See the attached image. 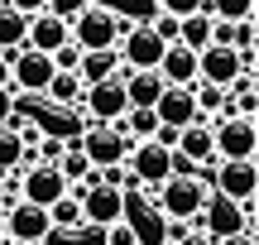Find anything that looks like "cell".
<instances>
[{
  "instance_id": "18",
  "label": "cell",
  "mask_w": 259,
  "mask_h": 245,
  "mask_svg": "<svg viewBox=\"0 0 259 245\" xmlns=\"http://www.w3.org/2000/svg\"><path fill=\"white\" fill-rule=\"evenodd\" d=\"M183 159H192L197 169L202 164H216V144H211V120H197V125H187V130H178V144H173Z\"/></svg>"
},
{
  "instance_id": "41",
  "label": "cell",
  "mask_w": 259,
  "mask_h": 245,
  "mask_svg": "<svg viewBox=\"0 0 259 245\" xmlns=\"http://www.w3.org/2000/svg\"><path fill=\"white\" fill-rule=\"evenodd\" d=\"M0 240H5V217H0Z\"/></svg>"
},
{
  "instance_id": "35",
  "label": "cell",
  "mask_w": 259,
  "mask_h": 245,
  "mask_svg": "<svg viewBox=\"0 0 259 245\" xmlns=\"http://www.w3.org/2000/svg\"><path fill=\"white\" fill-rule=\"evenodd\" d=\"M5 5H10V10H19L24 19H34V15H44V10H48V0H5Z\"/></svg>"
},
{
  "instance_id": "4",
  "label": "cell",
  "mask_w": 259,
  "mask_h": 245,
  "mask_svg": "<svg viewBox=\"0 0 259 245\" xmlns=\"http://www.w3.org/2000/svg\"><path fill=\"white\" fill-rule=\"evenodd\" d=\"M125 169H130V178H135V188H163V183L173 178V149H163V144H154V140H139L135 149L125 154Z\"/></svg>"
},
{
  "instance_id": "25",
  "label": "cell",
  "mask_w": 259,
  "mask_h": 245,
  "mask_svg": "<svg viewBox=\"0 0 259 245\" xmlns=\"http://www.w3.org/2000/svg\"><path fill=\"white\" fill-rule=\"evenodd\" d=\"M53 169L63 173V183H67V188H72V183H82L87 173H92V164H87V154L77 149V144H67V149H63V159H58Z\"/></svg>"
},
{
  "instance_id": "12",
  "label": "cell",
  "mask_w": 259,
  "mask_h": 245,
  "mask_svg": "<svg viewBox=\"0 0 259 245\" xmlns=\"http://www.w3.org/2000/svg\"><path fill=\"white\" fill-rule=\"evenodd\" d=\"M163 48H168V44H163L149 24H135V29L120 38V63L130 67V72H149V67H158Z\"/></svg>"
},
{
  "instance_id": "23",
  "label": "cell",
  "mask_w": 259,
  "mask_h": 245,
  "mask_svg": "<svg viewBox=\"0 0 259 245\" xmlns=\"http://www.w3.org/2000/svg\"><path fill=\"white\" fill-rule=\"evenodd\" d=\"M178 44L192 48V53H202V48H211V15L206 10H197V15H187L183 24H178Z\"/></svg>"
},
{
  "instance_id": "6",
  "label": "cell",
  "mask_w": 259,
  "mask_h": 245,
  "mask_svg": "<svg viewBox=\"0 0 259 245\" xmlns=\"http://www.w3.org/2000/svg\"><path fill=\"white\" fill-rule=\"evenodd\" d=\"M53 58L34 53V48H15L10 53V92H24V96H44V87L53 82Z\"/></svg>"
},
{
  "instance_id": "26",
  "label": "cell",
  "mask_w": 259,
  "mask_h": 245,
  "mask_svg": "<svg viewBox=\"0 0 259 245\" xmlns=\"http://www.w3.org/2000/svg\"><path fill=\"white\" fill-rule=\"evenodd\" d=\"M206 15L226 19V24H235V19H254V0H206Z\"/></svg>"
},
{
  "instance_id": "11",
  "label": "cell",
  "mask_w": 259,
  "mask_h": 245,
  "mask_svg": "<svg viewBox=\"0 0 259 245\" xmlns=\"http://www.w3.org/2000/svg\"><path fill=\"white\" fill-rule=\"evenodd\" d=\"M77 202H82V221H87V226H96V231L111 226V221H120L125 207H130V197H125L120 188H111V183H96V188H87Z\"/></svg>"
},
{
  "instance_id": "30",
  "label": "cell",
  "mask_w": 259,
  "mask_h": 245,
  "mask_svg": "<svg viewBox=\"0 0 259 245\" xmlns=\"http://www.w3.org/2000/svg\"><path fill=\"white\" fill-rule=\"evenodd\" d=\"M197 10H206V0H158V15H173V19H187Z\"/></svg>"
},
{
  "instance_id": "17",
  "label": "cell",
  "mask_w": 259,
  "mask_h": 245,
  "mask_svg": "<svg viewBox=\"0 0 259 245\" xmlns=\"http://www.w3.org/2000/svg\"><path fill=\"white\" fill-rule=\"evenodd\" d=\"M158 77L168 87H197V53L183 44H168L163 58H158Z\"/></svg>"
},
{
  "instance_id": "3",
  "label": "cell",
  "mask_w": 259,
  "mask_h": 245,
  "mask_svg": "<svg viewBox=\"0 0 259 245\" xmlns=\"http://www.w3.org/2000/svg\"><path fill=\"white\" fill-rule=\"evenodd\" d=\"M77 149H82V154H87V164L101 173V169H120L125 154L135 149V140H130L120 125H92V130H82Z\"/></svg>"
},
{
  "instance_id": "5",
  "label": "cell",
  "mask_w": 259,
  "mask_h": 245,
  "mask_svg": "<svg viewBox=\"0 0 259 245\" xmlns=\"http://www.w3.org/2000/svg\"><path fill=\"white\" fill-rule=\"evenodd\" d=\"M211 144H216V164L254 159V149H259V130H254L250 115H231V120L211 125Z\"/></svg>"
},
{
  "instance_id": "16",
  "label": "cell",
  "mask_w": 259,
  "mask_h": 245,
  "mask_svg": "<svg viewBox=\"0 0 259 245\" xmlns=\"http://www.w3.org/2000/svg\"><path fill=\"white\" fill-rule=\"evenodd\" d=\"M63 44H67V19L48 15V10L29 19V29H24V48H34V53H48V58H53Z\"/></svg>"
},
{
  "instance_id": "42",
  "label": "cell",
  "mask_w": 259,
  "mask_h": 245,
  "mask_svg": "<svg viewBox=\"0 0 259 245\" xmlns=\"http://www.w3.org/2000/svg\"><path fill=\"white\" fill-rule=\"evenodd\" d=\"M0 245H15V240H0Z\"/></svg>"
},
{
  "instance_id": "20",
  "label": "cell",
  "mask_w": 259,
  "mask_h": 245,
  "mask_svg": "<svg viewBox=\"0 0 259 245\" xmlns=\"http://www.w3.org/2000/svg\"><path fill=\"white\" fill-rule=\"evenodd\" d=\"M77 77H82V87H96V82H111V77H120V53H115V48L82 53V63H77Z\"/></svg>"
},
{
  "instance_id": "33",
  "label": "cell",
  "mask_w": 259,
  "mask_h": 245,
  "mask_svg": "<svg viewBox=\"0 0 259 245\" xmlns=\"http://www.w3.org/2000/svg\"><path fill=\"white\" fill-rule=\"evenodd\" d=\"M144 24L154 29L163 44H178V24H183V19H173V15H154V19H144Z\"/></svg>"
},
{
  "instance_id": "28",
  "label": "cell",
  "mask_w": 259,
  "mask_h": 245,
  "mask_svg": "<svg viewBox=\"0 0 259 245\" xmlns=\"http://www.w3.org/2000/svg\"><path fill=\"white\" fill-rule=\"evenodd\" d=\"M101 245H139L135 221H130V217H120V221H111V226H101Z\"/></svg>"
},
{
  "instance_id": "34",
  "label": "cell",
  "mask_w": 259,
  "mask_h": 245,
  "mask_svg": "<svg viewBox=\"0 0 259 245\" xmlns=\"http://www.w3.org/2000/svg\"><path fill=\"white\" fill-rule=\"evenodd\" d=\"M82 5H87V0H48V15H58V19H72Z\"/></svg>"
},
{
  "instance_id": "37",
  "label": "cell",
  "mask_w": 259,
  "mask_h": 245,
  "mask_svg": "<svg viewBox=\"0 0 259 245\" xmlns=\"http://www.w3.org/2000/svg\"><path fill=\"white\" fill-rule=\"evenodd\" d=\"M10 115H15V92H0V125H10Z\"/></svg>"
},
{
  "instance_id": "10",
  "label": "cell",
  "mask_w": 259,
  "mask_h": 245,
  "mask_svg": "<svg viewBox=\"0 0 259 245\" xmlns=\"http://www.w3.org/2000/svg\"><path fill=\"white\" fill-rule=\"evenodd\" d=\"M259 188V173L254 159H231V164H216L211 169V192L216 197H231V202H250Z\"/></svg>"
},
{
  "instance_id": "21",
  "label": "cell",
  "mask_w": 259,
  "mask_h": 245,
  "mask_svg": "<svg viewBox=\"0 0 259 245\" xmlns=\"http://www.w3.org/2000/svg\"><path fill=\"white\" fill-rule=\"evenodd\" d=\"M163 77H158V67H149V72H130L125 77V101L130 106H149V111H154V101L158 96H163Z\"/></svg>"
},
{
  "instance_id": "15",
  "label": "cell",
  "mask_w": 259,
  "mask_h": 245,
  "mask_svg": "<svg viewBox=\"0 0 259 245\" xmlns=\"http://www.w3.org/2000/svg\"><path fill=\"white\" fill-rule=\"evenodd\" d=\"M245 67H240V53H235V48H202V53H197V82H211V87H231L235 77H240Z\"/></svg>"
},
{
  "instance_id": "9",
  "label": "cell",
  "mask_w": 259,
  "mask_h": 245,
  "mask_svg": "<svg viewBox=\"0 0 259 245\" xmlns=\"http://www.w3.org/2000/svg\"><path fill=\"white\" fill-rule=\"evenodd\" d=\"M82 111H87V120H92V125H115V120L130 111L125 82H120V77H111V82L87 87V92H82Z\"/></svg>"
},
{
  "instance_id": "38",
  "label": "cell",
  "mask_w": 259,
  "mask_h": 245,
  "mask_svg": "<svg viewBox=\"0 0 259 245\" xmlns=\"http://www.w3.org/2000/svg\"><path fill=\"white\" fill-rule=\"evenodd\" d=\"M216 245H254V231H240V236H226V240H216Z\"/></svg>"
},
{
  "instance_id": "27",
  "label": "cell",
  "mask_w": 259,
  "mask_h": 245,
  "mask_svg": "<svg viewBox=\"0 0 259 245\" xmlns=\"http://www.w3.org/2000/svg\"><path fill=\"white\" fill-rule=\"evenodd\" d=\"M19 159H24V140H19V130L0 125V173L19 169Z\"/></svg>"
},
{
  "instance_id": "32",
  "label": "cell",
  "mask_w": 259,
  "mask_h": 245,
  "mask_svg": "<svg viewBox=\"0 0 259 245\" xmlns=\"http://www.w3.org/2000/svg\"><path fill=\"white\" fill-rule=\"evenodd\" d=\"M77 63H82V48H77L72 38H67V44L53 53V67H58V72H77Z\"/></svg>"
},
{
  "instance_id": "39",
  "label": "cell",
  "mask_w": 259,
  "mask_h": 245,
  "mask_svg": "<svg viewBox=\"0 0 259 245\" xmlns=\"http://www.w3.org/2000/svg\"><path fill=\"white\" fill-rule=\"evenodd\" d=\"M0 92H10V53H0Z\"/></svg>"
},
{
  "instance_id": "13",
  "label": "cell",
  "mask_w": 259,
  "mask_h": 245,
  "mask_svg": "<svg viewBox=\"0 0 259 245\" xmlns=\"http://www.w3.org/2000/svg\"><path fill=\"white\" fill-rule=\"evenodd\" d=\"M63 192H67V183H63V173H58L53 164H38V169L19 173V202H34V207L48 212Z\"/></svg>"
},
{
  "instance_id": "40",
  "label": "cell",
  "mask_w": 259,
  "mask_h": 245,
  "mask_svg": "<svg viewBox=\"0 0 259 245\" xmlns=\"http://www.w3.org/2000/svg\"><path fill=\"white\" fill-rule=\"evenodd\" d=\"M0 207H5V178H0Z\"/></svg>"
},
{
  "instance_id": "24",
  "label": "cell",
  "mask_w": 259,
  "mask_h": 245,
  "mask_svg": "<svg viewBox=\"0 0 259 245\" xmlns=\"http://www.w3.org/2000/svg\"><path fill=\"white\" fill-rule=\"evenodd\" d=\"M24 29H29V19L19 15V10L0 5V53H15V48H24Z\"/></svg>"
},
{
  "instance_id": "22",
  "label": "cell",
  "mask_w": 259,
  "mask_h": 245,
  "mask_svg": "<svg viewBox=\"0 0 259 245\" xmlns=\"http://www.w3.org/2000/svg\"><path fill=\"white\" fill-rule=\"evenodd\" d=\"M48 226L58 231V236H82L87 221H82V202L72 197V192H63V197L48 207Z\"/></svg>"
},
{
  "instance_id": "19",
  "label": "cell",
  "mask_w": 259,
  "mask_h": 245,
  "mask_svg": "<svg viewBox=\"0 0 259 245\" xmlns=\"http://www.w3.org/2000/svg\"><path fill=\"white\" fill-rule=\"evenodd\" d=\"M82 77L77 72H53V82L44 87V106H53V111H77L82 106Z\"/></svg>"
},
{
  "instance_id": "29",
  "label": "cell",
  "mask_w": 259,
  "mask_h": 245,
  "mask_svg": "<svg viewBox=\"0 0 259 245\" xmlns=\"http://www.w3.org/2000/svg\"><path fill=\"white\" fill-rule=\"evenodd\" d=\"M192 101H197V111H202V115H206V111L216 115V111L226 106V92H221V87H211V82H197V87H192Z\"/></svg>"
},
{
  "instance_id": "14",
  "label": "cell",
  "mask_w": 259,
  "mask_h": 245,
  "mask_svg": "<svg viewBox=\"0 0 259 245\" xmlns=\"http://www.w3.org/2000/svg\"><path fill=\"white\" fill-rule=\"evenodd\" d=\"M154 115L168 130H187V125L202 120V111H197V101H192V87H163V96L154 101Z\"/></svg>"
},
{
  "instance_id": "2",
  "label": "cell",
  "mask_w": 259,
  "mask_h": 245,
  "mask_svg": "<svg viewBox=\"0 0 259 245\" xmlns=\"http://www.w3.org/2000/svg\"><path fill=\"white\" fill-rule=\"evenodd\" d=\"M206 197H211V188H206L202 178H168L163 188H158V217L163 221H197L206 207Z\"/></svg>"
},
{
  "instance_id": "43",
  "label": "cell",
  "mask_w": 259,
  "mask_h": 245,
  "mask_svg": "<svg viewBox=\"0 0 259 245\" xmlns=\"http://www.w3.org/2000/svg\"><path fill=\"white\" fill-rule=\"evenodd\" d=\"M0 5H5V0H0Z\"/></svg>"
},
{
  "instance_id": "7",
  "label": "cell",
  "mask_w": 259,
  "mask_h": 245,
  "mask_svg": "<svg viewBox=\"0 0 259 245\" xmlns=\"http://www.w3.org/2000/svg\"><path fill=\"white\" fill-rule=\"evenodd\" d=\"M0 217H5V240H15V245H48V236H53L48 212L34 207V202H10Z\"/></svg>"
},
{
  "instance_id": "1",
  "label": "cell",
  "mask_w": 259,
  "mask_h": 245,
  "mask_svg": "<svg viewBox=\"0 0 259 245\" xmlns=\"http://www.w3.org/2000/svg\"><path fill=\"white\" fill-rule=\"evenodd\" d=\"M135 24L139 19H130V15H120V10H111V5L87 0V5L67 19V38H72L82 53H101V48H115Z\"/></svg>"
},
{
  "instance_id": "31",
  "label": "cell",
  "mask_w": 259,
  "mask_h": 245,
  "mask_svg": "<svg viewBox=\"0 0 259 245\" xmlns=\"http://www.w3.org/2000/svg\"><path fill=\"white\" fill-rule=\"evenodd\" d=\"M231 48H235V53L254 48V19H235V24H231Z\"/></svg>"
},
{
  "instance_id": "36",
  "label": "cell",
  "mask_w": 259,
  "mask_h": 245,
  "mask_svg": "<svg viewBox=\"0 0 259 245\" xmlns=\"http://www.w3.org/2000/svg\"><path fill=\"white\" fill-rule=\"evenodd\" d=\"M173 245H216V240L206 236V231H197V226H187V231H183V236H178Z\"/></svg>"
},
{
  "instance_id": "8",
  "label": "cell",
  "mask_w": 259,
  "mask_h": 245,
  "mask_svg": "<svg viewBox=\"0 0 259 245\" xmlns=\"http://www.w3.org/2000/svg\"><path fill=\"white\" fill-rule=\"evenodd\" d=\"M197 231H206L211 240H226V236H240V231H254V221L240 212V202H231V197H206V207H202V217H197Z\"/></svg>"
}]
</instances>
